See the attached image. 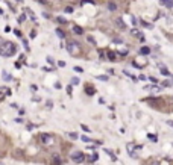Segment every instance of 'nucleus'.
I'll return each instance as SVG.
<instances>
[{"label": "nucleus", "instance_id": "obj_1", "mask_svg": "<svg viewBox=\"0 0 173 165\" xmlns=\"http://www.w3.org/2000/svg\"><path fill=\"white\" fill-rule=\"evenodd\" d=\"M15 51H17V46L14 43H9V41L0 38V55L2 56H6V58L14 56Z\"/></svg>", "mask_w": 173, "mask_h": 165}, {"label": "nucleus", "instance_id": "obj_2", "mask_svg": "<svg viewBox=\"0 0 173 165\" xmlns=\"http://www.w3.org/2000/svg\"><path fill=\"white\" fill-rule=\"evenodd\" d=\"M67 50L70 51V55H79L81 53V46L76 41H68L67 43Z\"/></svg>", "mask_w": 173, "mask_h": 165}, {"label": "nucleus", "instance_id": "obj_3", "mask_svg": "<svg viewBox=\"0 0 173 165\" xmlns=\"http://www.w3.org/2000/svg\"><path fill=\"white\" fill-rule=\"evenodd\" d=\"M70 158H71L73 161H76V162H84V159H85L84 153H81V151H75V153H71Z\"/></svg>", "mask_w": 173, "mask_h": 165}, {"label": "nucleus", "instance_id": "obj_4", "mask_svg": "<svg viewBox=\"0 0 173 165\" xmlns=\"http://www.w3.org/2000/svg\"><path fill=\"white\" fill-rule=\"evenodd\" d=\"M52 136H50V135H46V133H43L41 135V142H43V144H52Z\"/></svg>", "mask_w": 173, "mask_h": 165}, {"label": "nucleus", "instance_id": "obj_5", "mask_svg": "<svg viewBox=\"0 0 173 165\" xmlns=\"http://www.w3.org/2000/svg\"><path fill=\"white\" fill-rule=\"evenodd\" d=\"M128 151H129V154H131L132 158H137V153L134 151V145H132V144H128Z\"/></svg>", "mask_w": 173, "mask_h": 165}, {"label": "nucleus", "instance_id": "obj_6", "mask_svg": "<svg viewBox=\"0 0 173 165\" xmlns=\"http://www.w3.org/2000/svg\"><path fill=\"white\" fill-rule=\"evenodd\" d=\"M149 53H150V48H149V47L144 46V47L140 48V55H143V56H146V55H149Z\"/></svg>", "mask_w": 173, "mask_h": 165}, {"label": "nucleus", "instance_id": "obj_7", "mask_svg": "<svg viewBox=\"0 0 173 165\" xmlns=\"http://www.w3.org/2000/svg\"><path fill=\"white\" fill-rule=\"evenodd\" d=\"M73 32H75L76 35H82L84 33V29L79 27V26H73Z\"/></svg>", "mask_w": 173, "mask_h": 165}, {"label": "nucleus", "instance_id": "obj_8", "mask_svg": "<svg viewBox=\"0 0 173 165\" xmlns=\"http://www.w3.org/2000/svg\"><path fill=\"white\" fill-rule=\"evenodd\" d=\"M159 2H161V5H164V6L173 8V0H159Z\"/></svg>", "mask_w": 173, "mask_h": 165}, {"label": "nucleus", "instance_id": "obj_9", "mask_svg": "<svg viewBox=\"0 0 173 165\" xmlns=\"http://www.w3.org/2000/svg\"><path fill=\"white\" fill-rule=\"evenodd\" d=\"M147 138H149V139L152 141V142H156V141H158V138H156V135H153V133H149V135H147Z\"/></svg>", "mask_w": 173, "mask_h": 165}, {"label": "nucleus", "instance_id": "obj_10", "mask_svg": "<svg viewBox=\"0 0 173 165\" xmlns=\"http://www.w3.org/2000/svg\"><path fill=\"white\" fill-rule=\"evenodd\" d=\"M94 88H93V86H86V94H88V95H93V94H94Z\"/></svg>", "mask_w": 173, "mask_h": 165}, {"label": "nucleus", "instance_id": "obj_11", "mask_svg": "<svg viewBox=\"0 0 173 165\" xmlns=\"http://www.w3.org/2000/svg\"><path fill=\"white\" fill-rule=\"evenodd\" d=\"M99 159V156H97V153H93L91 156H90V162H96V161Z\"/></svg>", "mask_w": 173, "mask_h": 165}, {"label": "nucleus", "instance_id": "obj_12", "mask_svg": "<svg viewBox=\"0 0 173 165\" xmlns=\"http://www.w3.org/2000/svg\"><path fill=\"white\" fill-rule=\"evenodd\" d=\"M108 9H109V11H115V9H117V6H115V3L109 2V3H108Z\"/></svg>", "mask_w": 173, "mask_h": 165}, {"label": "nucleus", "instance_id": "obj_13", "mask_svg": "<svg viewBox=\"0 0 173 165\" xmlns=\"http://www.w3.org/2000/svg\"><path fill=\"white\" fill-rule=\"evenodd\" d=\"M159 71H161L164 76H169V74H170V73H169V70L165 68V67H159Z\"/></svg>", "mask_w": 173, "mask_h": 165}, {"label": "nucleus", "instance_id": "obj_14", "mask_svg": "<svg viewBox=\"0 0 173 165\" xmlns=\"http://www.w3.org/2000/svg\"><path fill=\"white\" fill-rule=\"evenodd\" d=\"M3 79H5V80H6V82H9V80H11V79H12V76H9V74H8V73H6V71H3Z\"/></svg>", "mask_w": 173, "mask_h": 165}, {"label": "nucleus", "instance_id": "obj_15", "mask_svg": "<svg viewBox=\"0 0 173 165\" xmlns=\"http://www.w3.org/2000/svg\"><path fill=\"white\" fill-rule=\"evenodd\" d=\"M56 35H58L59 38H65V33H64L61 29H56Z\"/></svg>", "mask_w": 173, "mask_h": 165}, {"label": "nucleus", "instance_id": "obj_16", "mask_svg": "<svg viewBox=\"0 0 173 165\" xmlns=\"http://www.w3.org/2000/svg\"><path fill=\"white\" fill-rule=\"evenodd\" d=\"M26 12H27V14H29V15H30V20H34V21H35V20H37V17H35V14H34V12H32V11H30V9H26Z\"/></svg>", "mask_w": 173, "mask_h": 165}, {"label": "nucleus", "instance_id": "obj_17", "mask_svg": "<svg viewBox=\"0 0 173 165\" xmlns=\"http://www.w3.org/2000/svg\"><path fill=\"white\" fill-rule=\"evenodd\" d=\"M108 59H111V61L115 59V53H114V51H108Z\"/></svg>", "mask_w": 173, "mask_h": 165}, {"label": "nucleus", "instance_id": "obj_18", "mask_svg": "<svg viewBox=\"0 0 173 165\" xmlns=\"http://www.w3.org/2000/svg\"><path fill=\"white\" fill-rule=\"evenodd\" d=\"M81 139L84 141V142H91V138H88L86 135H82V136H81Z\"/></svg>", "mask_w": 173, "mask_h": 165}, {"label": "nucleus", "instance_id": "obj_19", "mask_svg": "<svg viewBox=\"0 0 173 165\" xmlns=\"http://www.w3.org/2000/svg\"><path fill=\"white\" fill-rule=\"evenodd\" d=\"M115 21H117V24H118V26H121V27H123V29H126V24H124L123 21L120 20V18H117V20H115Z\"/></svg>", "mask_w": 173, "mask_h": 165}, {"label": "nucleus", "instance_id": "obj_20", "mask_svg": "<svg viewBox=\"0 0 173 165\" xmlns=\"http://www.w3.org/2000/svg\"><path fill=\"white\" fill-rule=\"evenodd\" d=\"M68 136L71 138V139H78V133H75V132H70V133H68Z\"/></svg>", "mask_w": 173, "mask_h": 165}, {"label": "nucleus", "instance_id": "obj_21", "mask_svg": "<svg viewBox=\"0 0 173 165\" xmlns=\"http://www.w3.org/2000/svg\"><path fill=\"white\" fill-rule=\"evenodd\" d=\"M73 11H75V9H73V6H67V8H65V12H67V14H71Z\"/></svg>", "mask_w": 173, "mask_h": 165}, {"label": "nucleus", "instance_id": "obj_22", "mask_svg": "<svg viewBox=\"0 0 173 165\" xmlns=\"http://www.w3.org/2000/svg\"><path fill=\"white\" fill-rule=\"evenodd\" d=\"M58 23H61V24H65V23H67V20H65V18H61V17H58Z\"/></svg>", "mask_w": 173, "mask_h": 165}, {"label": "nucleus", "instance_id": "obj_23", "mask_svg": "<svg viewBox=\"0 0 173 165\" xmlns=\"http://www.w3.org/2000/svg\"><path fill=\"white\" fill-rule=\"evenodd\" d=\"M118 53H120L121 56H126V55H128V48H123V50H120Z\"/></svg>", "mask_w": 173, "mask_h": 165}, {"label": "nucleus", "instance_id": "obj_24", "mask_svg": "<svg viewBox=\"0 0 173 165\" xmlns=\"http://www.w3.org/2000/svg\"><path fill=\"white\" fill-rule=\"evenodd\" d=\"M67 94H68V95H71V91H73V88H71V85H68V86H67Z\"/></svg>", "mask_w": 173, "mask_h": 165}, {"label": "nucleus", "instance_id": "obj_25", "mask_svg": "<svg viewBox=\"0 0 173 165\" xmlns=\"http://www.w3.org/2000/svg\"><path fill=\"white\" fill-rule=\"evenodd\" d=\"M141 24L144 26V27H147V29H152V24H149V23H146V21H141Z\"/></svg>", "mask_w": 173, "mask_h": 165}, {"label": "nucleus", "instance_id": "obj_26", "mask_svg": "<svg viewBox=\"0 0 173 165\" xmlns=\"http://www.w3.org/2000/svg\"><path fill=\"white\" fill-rule=\"evenodd\" d=\"M170 85H172L170 80H164V82H162V86H170Z\"/></svg>", "mask_w": 173, "mask_h": 165}, {"label": "nucleus", "instance_id": "obj_27", "mask_svg": "<svg viewBox=\"0 0 173 165\" xmlns=\"http://www.w3.org/2000/svg\"><path fill=\"white\" fill-rule=\"evenodd\" d=\"M86 40H88V43H90V44H96V41H94V38H93V37H88Z\"/></svg>", "mask_w": 173, "mask_h": 165}, {"label": "nucleus", "instance_id": "obj_28", "mask_svg": "<svg viewBox=\"0 0 173 165\" xmlns=\"http://www.w3.org/2000/svg\"><path fill=\"white\" fill-rule=\"evenodd\" d=\"M53 161H55V165H61V159H58V156L53 158Z\"/></svg>", "mask_w": 173, "mask_h": 165}, {"label": "nucleus", "instance_id": "obj_29", "mask_svg": "<svg viewBox=\"0 0 173 165\" xmlns=\"http://www.w3.org/2000/svg\"><path fill=\"white\" fill-rule=\"evenodd\" d=\"M97 79H99V80H103V82H105V80H108V76H97Z\"/></svg>", "mask_w": 173, "mask_h": 165}, {"label": "nucleus", "instance_id": "obj_30", "mask_svg": "<svg viewBox=\"0 0 173 165\" xmlns=\"http://www.w3.org/2000/svg\"><path fill=\"white\" fill-rule=\"evenodd\" d=\"M47 62H49V64H55V61H53L52 56H47Z\"/></svg>", "mask_w": 173, "mask_h": 165}, {"label": "nucleus", "instance_id": "obj_31", "mask_svg": "<svg viewBox=\"0 0 173 165\" xmlns=\"http://www.w3.org/2000/svg\"><path fill=\"white\" fill-rule=\"evenodd\" d=\"M105 151H106V153H108V154H109V156H111V158H113V159H115V156H114V154H113V151H111V150H108V148H106V150H105Z\"/></svg>", "mask_w": 173, "mask_h": 165}, {"label": "nucleus", "instance_id": "obj_32", "mask_svg": "<svg viewBox=\"0 0 173 165\" xmlns=\"http://www.w3.org/2000/svg\"><path fill=\"white\" fill-rule=\"evenodd\" d=\"M71 82H73V85H78V83H79V79H78V77H73Z\"/></svg>", "mask_w": 173, "mask_h": 165}, {"label": "nucleus", "instance_id": "obj_33", "mask_svg": "<svg viewBox=\"0 0 173 165\" xmlns=\"http://www.w3.org/2000/svg\"><path fill=\"white\" fill-rule=\"evenodd\" d=\"M84 3H90V5H94V2H93V0H82V5H84Z\"/></svg>", "mask_w": 173, "mask_h": 165}, {"label": "nucleus", "instance_id": "obj_34", "mask_svg": "<svg viewBox=\"0 0 173 165\" xmlns=\"http://www.w3.org/2000/svg\"><path fill=\"white\" fill-rule=\"evenodd\" d=\"M37 89H38V86H37V85H30V91H34V92H35Z\"/></svg>", "mask_w": 173, "mask_h": 165}, {"label": "nucleus", "instance_id": "obj_35", "mask_svg": "<svg viewBox=\"0 0 173 165\" xmlns=\"http://www.w3.org/2000/svg\"><path fill=\"white\" fill-rule=\"evenodd\" d=\"M58 65L62 68V67H65V62H64V61H59V62H58Z\"/></svg>", "mask_w": 173, "mask_h": 165}, {"label": "nucleus", "instance_id": "obj_36", "mask_svg": "<svg viewBox=\"0 0 173 165\" xmlns=\"http://www.w3.org/2000/svg\"><path fill=\"white\" fill-rule=\"evenodd\" d=\"M81 127H82V129H84V130H85V132H90V129H88V126H85V124H82V126H81Z\"/></svg>", "mask_w": 173, "mask_h": 165}, {"label": "nucleus", "instance_id": "obj_37", "mask_svg": "<svg viewBox=\"0 0 173 165\" xmlns=\"http://www.w3.org/2000/svg\"><path fill=\"white\" fill-rule=\"evenodd\" d=\"M75 71H78V73H82V71H84V70H82L81 67H75Z\"/></svg>", "mask_w": 173, "mask_h": 165}, {"label": "nucleus", "instance_id": "obj_38", "mask_svg": "<svg viewBox=\"0 0 173 165\" xmlns=\"http://www.w3.org/2000/svg\"><path fill=\"white\" fill-rule=\"evenodd\" d=\"M24 20H26V15H24V14H23V15H21V17H20V18H18V21H24Z\"/></svg>", "mask_w": 173, "mask_h": 165}, {"label": "nucleus", "instance_id": "obj_39", "mask_svg": "<svg viewBox=\"0 0 173 165\" xmlns=\"http://www.w3.org/2000/svg\"><path fill=\"white\" fill-rule=\"evenodd\" d=\"M35 37H37V32L32 30V32H30V38H35Z\"/></svg>", "mask_w": 173, "mask_h": 165}, {"label": "nucleus", "instance_id": "obj_40", "mask_svg": "<svg viewBox=\"0 0 173 165\" xmlns=\"http://www.w3.org/2000/svg\"><path fill=\"white\" fill-rule=\"evenodd\" d=\"M55 88H56V89H61V83H59V82L55 83Z\"/></svg>", "mask_w": 173, "mask_h": 165}, {"label": "nucleus", "instance_id": "obj_41", "mask_svg": "<svg viewBox=\"0 0 173 165\" xmlns=\"http://www.w3.org/2000/svg\"><path fill=\"white\" fill-rule=\"evenodd\" d=\"M14 33L17 35V37H21V32H20V30H14Z\"/></svg>", "mask_w": 173, "mask_h": 165}, {"label": "nucleus", "instance_id": "obj_42", "mask_svg": "<svg viewBox=\"0 0 173 165\" xmlns=\"http://www.w3.org/2000/svg\"><path fill=\"white\" fill-rule=\"evenodd\" d=\"M23 44H24V47H26V50H29V46H27V41H24V40H23Z\"/></svg>", "mask_w": 173, "mask_h": 165}, {"label": "nucleus", "instance_id": "obj_43", "mask_svg": "<svg viewBox=\"0 0 173 165\" xmlns=\"http://www.w3.org/2000/svg\"><path fill=\"white\" fill-rule=\"evenodd\" d=\"M43 17H44V18H49V17H50V15H49V14H47V12H43Z\"/></svg>", "mask_w": 173, "mask_h": 165}, {"label": "nucleus", "instance_id": "obj_44", "mask_svg": "<svg viewBox=\"0 0 173 165\" xmlns=\"http://www.w3.org/2000/svg\"><path fill=\"white\" fill-rule=\"evenodd\" d=\"M138 79H140V80H146V79H147V77H146V76H143V74H141V76H140V77H138Z\"/></svg>", "mask_w": 173, "mask_h": 165}, {"label": "nucleus", "instance_id": "obj_45", "mask_svg": "<svg viewBox=\"0 0 173 165\" xmlns=\"http://www.w3.org/2000/svg\"><path fill=\"white\" fill-rule=\"evenodd\" d=\"M167 124H170L172 127H173V121H167Z\"/></svg>", "mask_w": 173, "mask_h": 165}, {"label": "nucleus", "instance_id": "obj_46", "mask_svg": "<svg viewBox=\"0 0 173 165\" xmlns=\"http://www.w3.org/2000/svg\"><path fill=\"white\" fill-rule=\"evenodd\" d=\"M40 2H41V3H46V0H40Z\"/></svg>", "mask_w": 173, "mask_h": 165}, {"label": "nucleus", "instance_id": "obj_47", "mask_svg": "<svg viewBox=\"0 0 173 165\" xmlns=\"http://www.w3.org/2000/svg\"><path fill=\"white\" fill-rule=\"evenodd\" d=\"M2 14H3V11H2V9H0V15H2Z\"/></svg>", "mask_w": 173, "mask_h": 165}, {"label": "nucleus", "instance_id": "obj_48", "mask_svg": "<svg viewBox=\"0 0 173 165\" xmlns=\"http://www.w3.org/2000/svg\"><path fill=\"white\" fill-rule=\"evenodd\" d=\"M17 2H23V0H17Z\"/></svg>", "mask_w": 173, "mask_h": 165}]
</instances>
